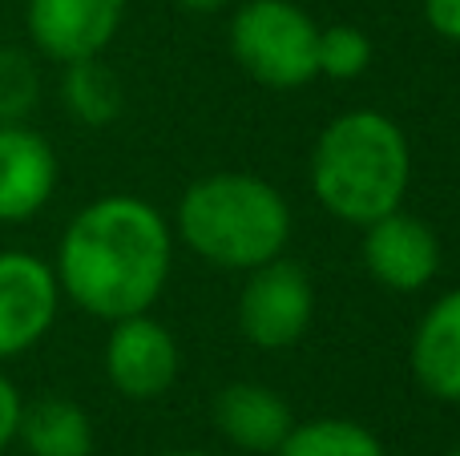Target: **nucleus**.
<instances>
[{
  "instance_id": "1",
  "label": "nucleus",
  "mask_w": 460,
  "mask_h": 456,
  "mask_svg": "<svg viewBox=\"0 0 460 456\" xmlns=\"http://www.w3.org/2000/svg\"><path fill=\"white\" fill-rule=\"evenodd\" d=\"M174 239L146 198L110 194L65 226L57 247V287L97 320H126L158 303L170 279Z\"/></svg>"
},
{
  "instance_id": "2",
  "label": "nucleus",
  "mask_w": 460,
  "mask_h": 456,
  "mask_svg": "<svg viewBox=\"0 0 460 456\" xmlns=\"http://www.w3.org/2000/svg\"><path fill=\"white\" fill-rule=\"evenodd\" d=\"M412 182L404 129L372 110L340 113L311 150V190L327 215L367 226L400 206Z\"/></svg>"
},
{
  "instance_id": "3",
  "label": "nucleus",
  "mask_w": 460,
  "mask_h": 456,
  "mask_svg": "<svg viewBox=\"0 0 460 456\" xmlns=\"http://www.w3.org/2000/svg\"><path fill=\"white\" fill-rule=\"evenodd\" d=\"M178 234L199 259L223 271H254L283 255L291 206L254 174H207L178 202Z\"/></svg>"
},
{
  "instance_id": "4",
  "label": "nucleus",
  "mask_w": 460,
  "mask_h": 456,
  "mask_svg": "<svg viewBox=\"0 0 460 456\" xmlns=\"http://www.w3.org/2000/svg\"><path fill=\"white\" fill-rule=\"evenodd\" d=\"M319 24L291 0H251L230 16V57L267 89H299L319 77Z\"/></svg>"
},
{
  "instance_id": "5",
  "label": "nucleus",
  "mask_w": 460,
  "mask_h": 456,
  "mask_svg": "<svg viewBox=\"0 0 460 456\" xmlns=\"http://www.w3.org/2000/svg\"><path fill=\"white\" fill-rule=\"evenodd\" d=\"M315 315V287L299 263H287L283 255L254 267L238 295V331L246 344L279 352L303 339Z\"/></svg>"
},
{
  "instance_id": "6",
  "label": "nucleus",
  "mask_w": 460,
  "mask_h": 456,
  "mask_svg": "<svg viewBox=\"0 0 460 456\" xmlns=\"http://www.w3.org/2000/svg\"><path fill=\"white\" fill-rule=\"evenodd\" d=\"M61 307L53 267L29 250H0V360L24 355L49 336Z\"/></svg>"
},
{
  "instance_id": "7",
  "label": "nucleus",
  "mask_w": 460,
  "mask_h": 456,
  "mask_svg": "<svg viewBox=\"0 0 460 456\" xmlns=\"http://www.w3.org/2000/svg\"><path fill=\"white\" fill-rule=\"evenodd\" d=\"M182 355L178 344L158 320L150 315H126L113 320L105 339V376L126 400H158L178 380Z\"/></svg>"
},
{
  "instance_id": "8",
  "label": "nucleus",
  "mask_w": 460,
  "mask_h": 456,
  "mask_svg": "<svg viewBox=\"0 0 460 456\" xmlns=\"http://www.w3.org/2000/svg\"><path fill=\"white\" fill-rule=\"evenodd\" d=\"M126 16V0H29L24 24L49 61L73 65L102 57Z\"/></svg>"
},
{
  "instance_id": "9",
  "label": "nucleus",
  "mask_w": 460,
  "mask_h": 456,
  "mask_svg": "<svg viewBox=\"0 0 460 456\" xmlns=\"http://www.w3.org/2000/svg\"><path fill=\"white\" fill-rule=\"evenodd\" d=\"M364 267L388 291H420L440 271V242L424 218L388 210L364 226Z\"/></svg>"
},
{
  "instance_id": "10",
  "label": "nucleus",
  "mask_w": 460,
  "mask_h": 456,
  "mask_svg": "<svg viewBox=\"0 0 460 456\" xmlns=\"http://www.w3.org/2000/svg\"><path fill=\"white\" fill-rule=\"evenodd\" d=\"M57 190V153L24 121H0V223L40 215Z\"/></svg>"
},
{
  "instance_id": "11",
  "label": "nucleus",
  "mask_w": 460,
  "mask_h": 456,
  "mask_svg": "<svg viewBox=\"0 0 460 456\" xmlns=\"http://www.w3.org/2000/svg\"><path fill=\"white\" fill-rule=\"evenodd\" d=\"M215 425L234 449L246 452H275L283 444V436L291 433V408L279 392H270L267 384H251L238 380L226 384L215 400Z\"/></svg>"
},
{
  "instance_id": "12",
  "label": "nucleus",
  "mask_w": 460,
  "mask_h": 456,
  "mask_svg": "<svg viewBox=\"0 0 460 456\" xmlns=\"http://www.w3.org/2000/svg\"><path fill=\"white\" fill-rule=\"evenodd\" d=\"M412 376L432 400H460V291L424 311L412 336Z\"/></svg>"
},
{
  "instance_id": "13",
  "label": "nucleus",
  "mask_w": 460,
  "mask_h": 456,
  "mask_svg": "<svg viewBox=\"0 0 460 456\" xmlns=\"http://www.w3.org/2000/svg\"><path fill=\"white\" fill-rule=\"evenodd\" d=\"M16 436L32 456H89L93 452V425L85 408L65 396H40L21 404Z\"/></svg>"
},
{
  "instance_id": "14",
  "label": "nucleus",
  "mask_w": 460,
  "mask_h": 456,
  "mask_svg": "<svg viewBox=\"0 0 460 456\" xmlns=\"http://www.w3.org/2000/svg\"><path fill=\"white\" fill-rule=\"evenodd\" d=\"M61 97L81 126H110L121 113V81L102 65V57L65 65Z\"/></svg>"
},
{
  "instance_id": "15",
  "label": "nucleus",
  "mask_w": 460,
  "mask_h": 456,
  "mask_svg": "<svg viewBox=\"0 0 460 456\" xmlns=\"http://www.w3.org/2000/svg\"><path fill=\"white\" fill-rule=\"evenodd\" d=\"M275 456H384L380 441L356 420H307L291 425Z\"/></svg>"
},
{
  "instance_id": "16",
  "label": "nucleus",
  "mask_w": 460,
  "mask_h": 456,
  "mask_svg": "<svg viewBox=\"0 0 460 456\" xmlns=\"http://www.w3.org/2000/svg\"><path fill=\"white\" fill-rule=\"evenodd\" d=\"M319 77L332 81H356L359 73L372 65V40L364 29L356 24H332V29H319Z\"/></svg>"
},
{
  "instance_id": "17",
  "label": "nucleus",
  "mask_w": 460,
  "mask_h": 456,
  "mask_svg": "<svg viewBox=\"0 0 460 456\" xmlns=\"http://www.w3.org/2000/svg\"><path fill=\"white\" fill-rule=\"evenodd\" d=\"M40 77L24 48H0V121H24L37 110Z\"/></svg>"
},
{
  "instance_id": "18",
  "label": "nucleus",
  "mask_w": 460,
  "mask_h": 456,
  "mask_svg": "<svg viewBox=\"0 0 460 456\" xmlns=\"http://www.w3.org/2000/svg\"><path fill=\"white\" fill-rule=\"evenodd\" d=\"M424 21L437 37L460 45V0H424Z\"/></svg>"
},
{
  "instance_id": "19",
  "label": "nucleus",
  "mask_w": 460,
  "mask_h": 456,
  "mask_svg": "<svg viewBox=\"0 0 460 456\" xmlns=\"http://www.w3.org/2000/svg\"><path fill=\"white\" fill-rule=\"evenodd\" d=\"M21 392H16V384L0 372V452L8 449V444L16 441V420H21Z\"/></svg>"
},
{
  "instance_id": "20",
  "label": "nucleus",
  "mask_w": 460,
  "mask_h": 456,
  "mask_svg": "<svg viewBox=\"0 0 460 456\" xmlns=\"http://www.w3.org/2000/svg\"><path fill=\"white\" fill-rule=\"evenodd\" d=\"M178 4H182L186 13H218V8L230 4V0H178Z\"/></svg>"
},
{
  "instance_id": "21",
  "label": "nucleus",
  "mask_w": 460,
  "mask_h": 456,
  "mask_svg": "<svg viewBox=\"0 0 460 456\" xmlns=\"http://www.w3.org/2000/svg\"><path fill=\"white\" fill-rule=\"evenodd\" d=\"M162 456H207V452H162Z\"/></svg>"
},
{
  "instance_id": "22",
  "label": "nucleus",
  "mask_w": 460,
  "mask_h": 456,
  "mask_svg": "<svg viewBox=\"0 0 460 456\" xmlns=\"http://www.w3.org/2000/svg\"><path fill=\"white\" fill-rule=\"evenodd\" d=\"M448 456H460V449H453V452H448Z\"/></svg>"
}]
</instances>
